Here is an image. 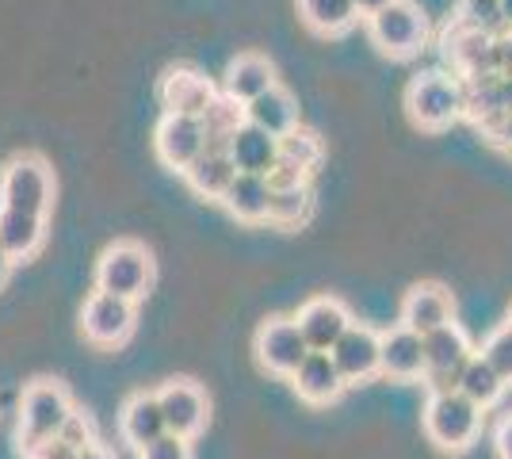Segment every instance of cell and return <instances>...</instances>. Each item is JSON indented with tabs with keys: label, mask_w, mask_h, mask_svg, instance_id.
<instances>
[{
	"label": "cell",
	"mask_w": 512,
	"mask_h": 459,
	"mask_svg": "<svg viewBox=\"0 0 512 459\" xmlns=\"http://www.w3.org/2000/svg\"><path fill=\"white\" fill-rule=\"evenodd\" d=\"M482 406L470 402L459 387L451 391H428L425 406V433L440 452H467L478 429H482Z\"/></svg>",
	"instance_id": "obj_1"
},
{
	"label": "cell",
	"mask_w": 512,
	"mask_h": 459,
	"mask_svg": "<svg viewBox=\"0 0 512 459\" xmlns=\"http://www.w3.org/2000/svg\"><path fill=\"white\" fill-rule=\"evenodd\" d=\"M406 108L421 131H448L467 115V85L448 73H421L409 81Z\"/></svg>",
	"instance_id": "obj_2"
},
{
	"label": "cell",
	"mask_w": 512,
	"mask_h": 459,
	"mask_svg": "<svg viewBox=\"0 0 512 459\" xmlns=\"http://www.w3.org/2000/svg\"><path fill=\"white\" fill-rule=\"evenodd\" d=\"M367 35L386 58L406 62L417 58L428 43V20L413 0H390L375 16H367Z\"/></svg>",
	"instance_id": "obj_3"
},
{
	"label": "cell",
	"mask_w": 512,
	"mask_h": 459,
	"mask_svg": "<svg viewBox=\"0 0 512 459\" xmlns=\"http://www.w3.org/2000/svg\"><path fill=\"white\" fill-rule=\"evenodd\" d=\"M96 287L123 295L130 303L146 299L153 287V253L142 241H115L96 261Z\"/></svg>",
	"instance_id": "obj_4"
},
{
	"label": "cell",
	"mask_w": 512,
	"mask_h": 459,
	"mask_svg": "<svg viewBox=\"0 0 512 459\" xmlns=\"http://www.w3.org/2000/svg\"><path fill=\"white\" fill-rule=\"evenodd\" d=\"M0 203L46 219L54 207V173L39 153H16L0 169Z\"/></svg>",
	"instance_id": "obj_5"
},
{
	"label": "cell",
	"mask_w": 512,
	"mask_h": 459,
	"mask_svg": "<svg viewBox=\"0 0 512 459\" xmlns=\"http://www.w3.org/2000/svg\"><path fill=\"white\" fill-rule=\"evenodd\" d=\"M73 402H69V391H65L58 379H35L20 398V452L27 456L35 444L58 437L62 421L69 417Z\"/></svg>",
	"instance_id": "obj_6"
},
{
	"label": "cell",
	"mask_w": 512,
	"mask_h": 459,
	"mask_svg": "<svg viewBox=\"0 0 512 459\" xmlns=\"http://www.w3.org/2000/svg\"><path fill=\"white\" fill-rule=\"evenodd\" d=\"M474 356L470 337L459 329V322L425 333V379L428 391H451L459 387V375L467 368V360Z\"/></svg>",
	"instance_id": "obj_7"
},
{
	"label": "cell",
	"mask_w": 512,
	"mask_h": 459,
	"mask_svg": "<svg viewBox=\"0 0 512 459\" xmlns=\"http://www.w3.org/2000/svg\"><path fill=\"white\" fill-rule=\"evenodd\" d=\"M81 333H85V341L100 345V349H119L134 333V303L96 287L81 310Z\"/></svg>",
	"instance_id": "obj_8"
},
{
	"label": "cell",
	"mask_w": 512,
	"mask_h": 459,
	"mask_svg": "<svg viewBox=\"0 0 512 459\" xmlns=\"http://www.w3.org/2000/svg\"><path fill=\"white\" fill-rule=\"evenodd\" d=\"M256 360L268 368L272 375H283V379H291V375L299 372V364L306 360V337H302V329L295 318H268L264 326L256 329Z\"/></svg>",
	"instance_id": "obj_9"
},
{
	"label": "cell",
	"mask_w": 512,
	"mask_h": 459,
	"mask_svg": "<svg viewBox=\"0 0 512 459\" xmlns=\"http://www.w3.org/2000/svg\"><path fill=\"white\" fill-rule=\"evenodd\" d=\"M153 146H157V157H161L165 169L184 173L195 157L207 150L203 119L199 115H172V111H165V119L153 131Z\"/></svg>",
	"instance_id": "obj_10"
},
{
	"label": "cell",
	"mask_w": 512,
	"mask_h": 459,
	"mask_svg": "<svg viewBox=\"0 0 512 459\" xmlns=\"http://www.w3.org/2000/svg\"><path fill=\"white\" fill-rule=\"evenodd\" d=\"M444 54H448V62L455 66L463 85H482V81L497 77V66H493V35H486V31L451 23L448 35H444Z\"/></svg>",
	"instance_id": "obj_11"
},
{
	"label": "cell",
	"mask_w": 512,
	"mask_h": 459,
	"mask_svg": "<svg viewBox=\"0 0 512 459\" xmlns=\"http://www.w3.org/2000/svg\"><path fill=\"white\" fill-rule=\"evenodd\" d=\"M157 402H161V414H165L169 433H176V437L195 440L207 429L211 406H207L203 387L192 383V379H169V383L157 391Z\"/></svg>",
	"instance_id": "obj_12"
},
{
	"label": "cell",
	"mask_w": 512,
	"mask_h": 459,
	"mask_svg": "<svg viewBox=\"0 0 512 459\" xmlns=\"http://www.w3.org/2000/svg\"><path fill=\"white\" fill-rule=\"evenodd\" d=\"M329 352H333L341 375L348 379V387L383 375V333H375L371 326H356L352 322Z\"/></svg>",
	"instance_id": "obj_13"
},
{
	"label": "cell",
	"mask_w": 512,
	"mask_h": 459,
	"mask_svg": "<svg viewBox=\"0 0 512 459\" xmlns=\"http://www.w3.org/2000/svg\"><path fill=\"white\" fill-rule=\"evenodd\" d=\"M222 88L214 85L207 73H199L192 66H172L165 69L161 85H157V96H161V108L172 111V115H203V111L214 104Z\"/></svg>",
	"instance_id": "obj_14"
},
{
	"label": "cell",
	"mask_w": 512,
	"mask_h": 459,
	"mask_svg": "<svg viewBox=\"0 0 512 459\" xmlns=\"http://www.w3.org/2000/svg\"><path fill=\"white\" fill-rule=\"evenodd\" d=\"M291 383H295V391H299L302 402H310V406H329V402H337L344 394V387H348V379H344L341 368H337L333 352H318V349L306 352L299 372L291 375Z\"/></svg>",
	"instance_id": "obj_15"
},
{
	"label": "cell",
	"mask_w": 512,
	"mask_h": 459,
	"mask_svg": "<svg viewBox=\"0 0 512 459\" xmlns=\"http://www.w3.org/2000/svg\"><path fill=\"white\" fill-rule=\"evenodd\" d=\"M295 322H299L302 337H306L310 349L329 352L337 341H341L344 329L352 326V314H348V306H344L341 299L318 295V299H310V303L295 314Z\"/></svg>",
	"instance_id": "obj_16"
},
{
	"label": "cell",
	"mask_w": 512,
	"mask_h": 459,
	"mask_svg": "<svg viewBox=\"0 0 512 459\" xmlns=\"http://www.w3.org/2000/svg\"><path fill=\"white\" fill-rule=\"evenodd\" d=\"M165 433H169V425H165V414H161L157 391L130 394L127 402H123V410H119V437H123V444H130L134 452H142L146 444H153Z\"/></svg>",
	"instance_id": "obj_17"
},
{
	"label": "cell",
	"mask_w": 512,
	"mask_h": 459,
	"mask_svg": "<svg viewBox=\"0 0 512 459\" xmlns=\"http://www.w3.org/2000/svg\"><path fill=\"white\" fill-rule=\"evenodd\" d=\"M455 322V303H451L448 287L440 284H413L402 299V326L413 333H432V329Z\"/></svg>",
	"instance_id": "obj_18"
},
{
	"label": "cell",
	"mask_w": 512,
	"mask_h": 459,
	"mask_svg": "<svg viewBox=\"0 0 512 459\" xmlns=\"http://www.w3.org/2000/svg\"><path fill=\"white\" fill-rule=\"evenodd\" d=\"M383 375L409 383V379H421L425 375V337L413 333L409 326L386 329L383 333Z\"/></svg>",
	"instance_id": "obj_19"
},
{
	"label": "cell",
	"mask_w": 512,
	"mask_h": 459,
	"mask_svg": "<svg viewBox=\"0 0 512 459\" xmlns=\"http://www.w3.org/2000/svg\"><path fill=\"white\" fill-rule=\"evenodd\" d=\"M230 157H234L237 173L268 176L279 161V138L245 119V123L234 131V138H230Z\"/></svg>",
	"instance_id": "obj_20"
},
{
	"label": "cell",
	"mask_w": 512,
	"mask_h": 459,
	"mask_svg": "<svg viewBox=\"0 0 512 459\" xmlns=\"http://www.w3.org/2000/svg\"><path fill=\"white\" fill-rule=\"evenodd\" d=\"M237 222H268V203H272V180L260 173H237L230 188L218 199Z\"/></svg>",
	"instance_id": "obj_21"
},
{
	"label": "cell",
	"mask_w": 512,
	"mask_h": 459,
	"mask_svg": "<svg viewBox=\"0 0 512 459\" xmlns=\"http://www.w3.org/2000/svg\"><path fill=\"white\" fill-rule=\"evenodd\" d=\"M272 85H279L276 66L264 54H237L234 62L226 66V73H222V92L241 100V104L256 100L260 92H268Z\"/></svg>",
	"instance_id": "obj_22"
},
{
	"label": "cell",
	"mask_w": 512,
	"mask_h": 459,
	"mask_svg": "<svg viewBox=\"0 0 512 459\" xmlns=\"http://www.w3.org/2000/svg\"><path fill=\"white\" fill-rule=\"evenodd\" d=\"M184 180H188V188H192L195 196L203 199H222V192L230 188V180L237 176V165L230 150H222V146H207V150L195 157L192 165L184 169Z\"/></svg>",
	"instance_id": "obj_23"
},
{
	"label": "cell",
	"mask_w": 512,
	"mask_h": 459,
	"mask_svg": "<svg viewBox=\"0 0 512 459\" xmlns=\"http://www.w3.org/2000/svg\"><path fill=\"white\" fill-rule=\"evenodd\" d=\"M245 119L256 123V127H264L268 134H291L299 127V104H295V96L287 92L283 85H272L268 92H260L256 100L245 104Z\"/></svg>",
	"instance_id": "obj_24"
},
{
	"label": "cell",
	"mask_w": 512,
	"mask_h": 459,
	"mask_svg": "<svg viewBox=\"0 0 512 459\" xmlns=\"http://www.w3.org/2000/svg\"><path fill=\"white\" fill-rule=\"evenodd\" d=\"M43 241H46V219L0 203V249L4 253H12L16 261H27V257H35L43 249Z\"/></svg>",
	"instance_id": "obj_25"
},
{
	"label": "cell",
	"mask_w": 512,
	"mask_h": 459,
	"mask_svg": "<svg viewBox=\"0 0 512 459\" xmlns=\"http://www.w3.org/2000/svg\"><path fill=\"white\" fill-rule=\"evenodd\" d=\"M299 16L314 35H344L360 20V8L356 0H299Z\"/></svg>",
	"instance_id": "obj_26"
},
{
	"label": "cell",
	"mask_w": 512,
	"mask_h": 459,
	"mask_svg": "<svg viewBox=\"0 0 512 459\" xmlns=\"http://www.w3.org/2000/svg\"><path fill=\"white\" fill-rule=\"evenodd\" d=\"M314 215V196L310 184H287V188H272V203H268V222L279 230H299Z\"/></svg>",
	"instance_id": "obj_27"
},
{
	"label": "cell",
	"mask_w": 512,
	"mask_h": 459,
	"mask_svg": "<svg viewBox=\"0 0 512 459\" xmlns=\"http://www.w3.org/2000/svg\"><path fill=\"white\" fill-rule=\"evenodd\" d=\"M199 119H203V131H207V146L230 150V138H234V131L245 123V104L234 100V96H226V92H218L214 104L203 111Z\"/></svg>",
	"instance_id": "obj_28"
},
{
	"label": "cell",
	"mask_w": 512,
	"mask_h": 459,
	"mask_svg": "<svg viewBox=\"0 0 512 459\" xmlns=\"http://www.w3.org/2000/svg\"><path fill=\"white\" fill-rule=\"evenodd\" d=\"M459 391L467 394L470 402H478L482 410H490L505 394V379L486 364V356H470L463 375H459Z\"/></svg>",
	"instance_id": "obj_29"
},
{
	"label": "cell",
	"mask_w": 512,
	"mask_h": 459,
	"mask_svg": "<svg viewBox=\"0 0 512 459\" xmlns=\"http://www.w3.org/2000/svg\"><path fill=\"white\" fill-rule=\"evenodd\" d=\"M455 23L486 31V35H501L505 20H501V0H455Z\"/></svg>",
	"instance_id": "obj_30"
},
{
	"label": "cell",
	"mask_w": 512,
	"mask_h": 459,
	"mask_svg": "<svg viewBox=\"0 0 512 459\" xmlns=\"http://www.w3.org/2000/svg\"><path fill=\"white\" fill-rule=\"evenodd\" d=\"M482 356L493 372L505 379V387H512V329L501 326L497 333H490V341L482 345Z\"/></svg>",
	"instance_id": "obj_31"
},
{
	"label": "cell",
	"mask_w": 512,
	"mask_h": 459,
	"mask_svg": "<svg viewBox=\"0 0 512 459\" xmlns=\"http://www.w3.org/2000/svg\"><path fill=\"white\" fill-rule=\"evenodd\" d=\"M58 437L81 452V448H88V444L96 440V425H92V417H88L85 410H77V406H73L69 417L62 421V429H58Z\"/></svg>",
	"instance_id": "obj_32"
},
{
	"label": "cell",
	"mask_w": 512,
	"mask_h": 459,
	"mask_svg": "<svg viewBox=\"0 0 512 459\" xmlns=\"http://www.w3.org/2000/svg\"><path fill=\"white\" fill-rule=\"evenodd\" d=\"M192 440L176 437V433H165V437H157L153 444H146L138 459H192V448H188Z\"/></svg>",
	"instance_id": "obj_33"
},
{
	"label": "cell",
	"mask_w": 512,
	"mask_h": 459,
	"mask_svg": "<svg viewBox=\"0 0 512 459\" xmlns=\"http://www.w3.org/2000/svg\"><path fill=\"white\" fill-rule=\"evenodd\" d=\"M27 459H77V448L65 444L62 437H50V440H43V444H35V448L27 452Z\"/></svg>",
	"instance_id": "obj_34"
},
{
	"label": "cell",
	"mask_w": 512,
	"mask_h": 459,
	"mask_svg": "<svg viewBox=\"0 0 512 459\" xmlns=\"http://www.w3.org/2000/svg\"><path fill=\"white\" fill-rule=\"evenodd\" d=\"M493 66H497V77H512V27L493 35Z\"/></svg>",
	"instance_id": "obj_35"
},
{
	"label": "cell",
	"mask_w": 512,
	"mask_h": 459,
	"mask_svg": "<svg viewBox=\"0 0 512 459\" xmlns=\"http://www.w3.org/2000/svg\"><path fill=\"white\" fill-rule=\"evenodd\" d=\"M493 448H497V456L501 459H512V414L497 425V433H493Z\"/></svg>",
	"instance_id": "obj_36"
},
{
	"label": "cell",
	"mask_w": 512,
	"mask_h": 459,
	"mask_svg": "<svg viewBox=\"0 0 512 459\" xmlns=\"http://www.w3.org/2000/svg\"><path fill=\"white\" fill-rule=\"evenodd\" d=\"M490 138H493V146H501V150L512 157V111L505 115V119H501V123H497V127H493Z\"/></svg>",
	"instance_id": "obj_37"
},
{
	"label": "cell",
	"mask_w": 512,
	"mask_h": 459,
	"mask_svg": "<svg viewBox=\"0 0 512 459\" xmlns=\"http://www.w3.org/2000/svg\"><path fill=\"white\" fill-rule=\"evenodd\" d=\"M77 459H115V452H111L107 444H100V440H92L88 448H81V452H77Z\"/></svg>",
	"instance_id": "obj_38"
},
{
	"label": "cell",
	"mask_w": 512,
	"mask_h": 459,
	"mask_svg": "<svg viewBox=\"0 0 512 459\" xmlns=\"http://www.w3.org/2000/svg\"><path fill=\"white\" fill-rule=\"evenodd\" d=\"M12 268H16V257H12V253H4V249H0V287L8 284V276H12Z\"/></svg>",
	"instance_id": "obj_39"
},
{
	"label": "cell",
	"mask_w": 512,
	"mask_h": 459,
	"mask_svg": "<svg viewBox=\"0 0 512 459\" xmlns=\"http://www.w3.org/2000/svg\"><path fill=\"white\" fill-rule=\"evenodd\" d=\"M386 4H390V0H356V8H360L363 20H367V16H375V12H379V8H386Z\"/></svg>",
	"instance_id": "obj_40"
},
{
	"label": "cell",
	"mask_w": 512,
	"mask_h": 459,
	"mask_svg": "<svg viewBox=\"0 0 512 459\" xmlns=\"http://www.w3.org/2000/svg\"><path fill=\"white\" fill-rule=\"evenodd\" d=\"M501 20H505V31L512 27V0H501Z\"/></svg>",
	"instance_id": "obj_41"
},
{
	"label": "cell",
	"mask_w": 512,
	"mask_h": 459,
	"mask_svg": "<svg viewBox=\"0 0 512 459\" xmlns=\"http://www.w3.org/2000/svg\"><path fill=\"white\" fill-rule=\"evenodd\" d=\"M505 326H509V329H512V310H509V322H505Z\"/></svg>",
	"instance_id": "obj_42"
}]
</instances>
